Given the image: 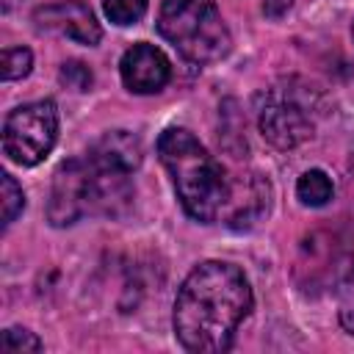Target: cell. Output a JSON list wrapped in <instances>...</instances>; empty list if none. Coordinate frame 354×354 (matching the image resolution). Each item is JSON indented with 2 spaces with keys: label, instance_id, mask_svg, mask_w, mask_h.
Wrapping results in <instances>:
<instances>
[{
  "label": "cell",
  "instance_id": "obj_4",
  "mask_svg": "<svg viewBox=\"0 0 354 354\" xmlns=\"http://www.w3.org/2000/svg\"><path fill=\"white\" fill-rule=\"evenodd\" d=\"M58 136V111L50 100L19 105L6 116L3 152L19 166H36L44 160Z\"/></svg>",
  "mask_w": 354,
  "mask_h": 354
},
{
  "label": "cell",
  "instance_id": "obj_15",
  "mask_svg": "<svg viewBox=\"0 0 354 354\" xmlns=\"http://www.w3.org/2000/svg\"><path fill=\"white\" fill-rule=\"evenodd\" d=\"M61 80L69 88H75V91H86L91 86V72L80 61H72V64H64L61 66Z\"/></svg>",
  "mask_w": 354,
  "mask_h": 354
},
{
  "label": "cell",
  "instance_id": "obj_1",
  "mask_svg": "<svg viewBox=\"0 0 354 354\" xmlns=\"http://www.w3.org/2000/svg\"><path fill=\"white\" fill-rule=\"evenodd\" d=\"M252 310V288L232 263H199L177 290L174 335L196 354L227 351L235 329Z\"/></svg>",
  "mask_w": 354,
  "mask_h": 354
},
{
  "label": "cell",
  "instance_id": "obj_8",
  "mask_svg": "<svg viewBox=\"0 0 354 354\" xmlns=\"http://www.w3.org/2000/svg\"><path fill=\"white\" fill-rule=\"evenodd\" d=\"M122 83L133 94H155L160 91L169 77H171V64L169 58L155 47V44H133L119 64Z\"/></svg>",
  "mask_w": 354,
  "mask_h": 354
},
{
  "label": "cell",
  "instance_id": "obj_2",
  "mask_svg": "<svg viewBox=\"0 0 354 354\" xmlns=\"http://www.w3.org/2000/svg\"><path fill=\"white\" fill-rule=\"evenodd\" d=\"M158 155L171 174L180 205L191 218L230 221L238 202V188H232L224 166L188 130L169 127L158 138Z\"/></svg>",
  "mask_w": 354,
  "mask_h": 354
},
{
  "label": "cell",
  "instance_id": "obj_14",
  "mask_svg": "<svg viewBox=\"0 0 354 354\" xmlns=\"http://www.w3.org/2000/svg\"><path fill=\"white\" fill-rule=\"evenodd\" d=\"M25 207V194L11 174H3V224L8 227Z\"/></svg>",
  "mask_w": 354,
  "mask_h": 354
},
{
  "label": "cell",
  "instance_id": "obj_3",
  "mask_svg": "<svg viewBox=\"0 0 354 354\" xmlns=\"http://www.w3.org/2000/svg\"><path fill=\"white\" fill-rule=\"evenodd\" d=\"M158 30L171 41L183 58L210 64L230 53V30L213 0H163Z\"/></svg>",
  "mask_w": 354,
  "mask_h": 354
},
{
  "label": "cell",
  "instance_id": "obj_18",
  "mask_svg": "<svg viewBox=\"0 0 354 354\" xmlns=\"http://www.w3.org/2000/svg\"><path fill=\"white\" fill-rule=\"evenodd\" d=\"M17 3H19V0H3V11H11Z\"/></svg>",
  "mask_w": 354,
  "mask_h": 354
},
{
  "label": "cell",
  "instance_id": "obj_13",
  "mask_svg": "<svg viewBox=\"0 0 354 354\" xmlns=\"http://www.w3.org/2000/svg\"><path fill=\"white\" fill-rule=\"evenodd\" d=\"M0 351L3 354H28V351H41V340L28 332V329H6L0 337Z\"/></svg>",
  "mask_w": 354,
  "mask_h": 354
},
{
  "label": "cell",
  "instance_id": "obj_9",
  "mask_svg": "<svg viewBox=\"0 0 354 354\" xmlns=\"http://www.w3.org/2000/svg\"><path fill=\"white\" fill-rule=\"evenodd\" d=\"M88 158H94V160H100L105 166H116V169L133 171L141 163V144H138V138L133 133L113 130V133H105L91 147V155Z\"/></svg>",
  "mask_w": 354,
  "mask_h": 354
},
{
  "label": "cell",
  "instance_id": "obj_12",
  "mask_svg": "<svg viewBox=\"0 0 354 354\" xmlns=\"http://www.w3.org/2000/svg\"><path fill=\"white\" fill-rule=\"evenodd\" d=\"M102 8L111 22L116 25H133L144 17L147 0H102Z\"/></svg>",
  "mask_w": 354,
  "mask_h": 354
},
{
  "label": "cell",
  "instance_id": "obj_6",
  "mask_svg": "<svg viewBox=\"0 0 354 354\" xmlns=\"http://www.w3.org/2000/svg\"><path fill=\"white\" fill-rule=\"evenodd\" d=\"M33 22L41 30L66 36V39H72L77 44H86V47H94L102 36L91 8L80 0H58V3L41 6V8H36Z\"/></svg>",
  "mask_w": 354,
  "mask_h": 354
},
{
  "label": "cell",
  "instance_id": "obj_17",
  "mask_svg": "<svg viewBox=\"0 0 354 354\" xmlns=\"http://www.w3.org/2000/svg\"><path fill=\"white\" fill-rule=\"evenodd\" d=\"M290 6H293V0H263V11H266V17H271V19L282 17Z\"/></svg>",
  "mask_w": 354,
  "mask_h": 354
},
{
  "label": "cell",
  "instance_id": "obj_11",
  "mask_svg": "<svg viewBox=\"0 0 354 354\" xmlns=\"http://www.w3.org/2000/svg\"><path fill=\"white\" fill-rule=\"evenodd\" d=\"M33 66V55L28 47H6L3 50V61H0V72H3V80H17V77H25Z\"/></svg>",
  "mask_w": 354,
  "mask_h": 354
},
{
  "label": "cell",
  "instance_id": "obj_7",
  "mask_svg": "<svg viewBox=\"0 0 354 354\" xmlns=\"http://www.w3.org/2000/svg\"><path fill=\"white\" fill-rule=\"evenodd\" d=\"M260 133L279 149H293L313 133V122L301 105L285 97H268L260 108Z\"/></svg>",
  "mask_w": 354,
  "mask_h": 354
},
{
  "label": "cell",
  "instance_id": "obj_16",
  "mask_svg": "<svg viewBox=\"0 0 354 354\" xmlns=\"http://www.w3.org/2000/svg\"><path fill=\"white\" fill-rule=\"evenodd\" d=\"M340 324H343V329H348L354 335V285L346 290V296L340 301Z\"/></svg>",
  "mask_w": 354,
  "mask_h": 354
},
{
  "label": "cell",
  "instance_id": "obj_10",
  "mask_svg": "<svg viewBox=\"0 0 354 354\" xmlns=\"http://www.w3.org/2000/svg\"><path fill=\"white\" fill-rule=\"evenodd\" d=\"M332 194H335V185H332V180L321 169L304 171L299 177V183H296V196L301 199V205H310V207L326 205L332 199Z\"/></svg>",
  "mask_w": 354,
  "mask_h": 354
},
{
  "label": "cell",
  "instance_id": "obj_5",
  "mask_svg": "<svg viewBox=\"0 0 354 354\" xmlns=\"http://www.w3.org/2000/svg\"><path fill=\"white\" fill-rule=\"evenodd\" d=\"M91 213V169L88 160H66L53 177L47 216L55 227L75 224L80 216Z\"/></svg>",
  "mask_w": 354,
  "mask_h": 354
}]
</instances>
